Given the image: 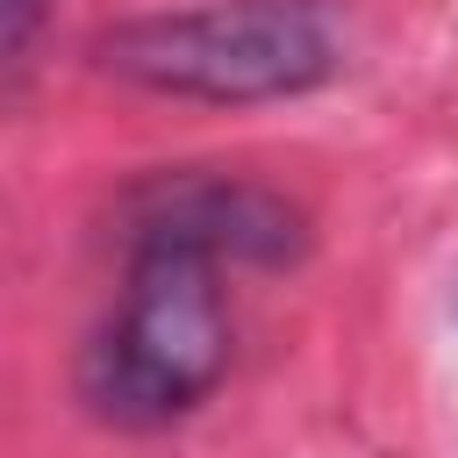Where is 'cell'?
Instances as JSON below:
<instances>
[{"label": "cell", "mask_w": 458, "mask_h": 458, "mask_svg": "<svg viewBox=\"0 0 458 458\" xmlns=\"http://www.w3.org/2000/svg\"><path fill=\"white\" fill-rule=\"evenodd\" d=\"M93 57L165 100L258 107L329 86L344 64V21L336 0H208L100 29Z\"/></svg>", "instance_id": "cell-2"}, {"label": "cell", "mask_w": 458, "mask_h": 458, "mask_svg": "<svg viewBox=\"0 0 458 458\" xmlns=\"http://www.w3.org/2000/svg\"><path fill=\"white\" fill-rule=\"evenodd\" d=\"M43 14H50V0H7V79L29 72V50H36Z\"/></svg>", "instance_id": "cell-4"}, {"label": "cell", "mask_w": 458, "mask_h": 458, "mask_svg": "<svg viewBox=\"0 0 458 458\" xmlns=\"http://www.w3.org/2000/svg\"><path fill=\"white\" fill-rule=\"evenodd\" d=\"M122 222L193 236L222 265H286L308 243V222L286 193L229 172H157L122 200Z\"/></svg>", "instance_id": "cell-3"}, {"label": "cell", "mask_w": 458, "mask_h": 458, "mask_svg": "<svg viewBox=\"0 0 458 458\" xmlns=\"http://www.w3.org/2000/svg\"><path fill=\"white\" fill-rule=\"evenodd\" d=\"M122 301L79 351V401L107 429H165L200 408L229 372L222 258L172 229L122 222Z\"/></svg>", "instance_id": "cell-1"}]
</instances>
